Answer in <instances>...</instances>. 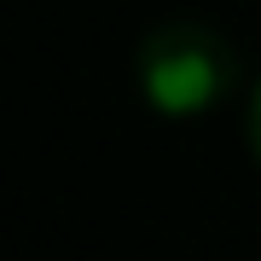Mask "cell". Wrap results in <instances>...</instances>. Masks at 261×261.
Listing matches in <instances>:
<instances>
[{
    "label": "cell",
    "instance_id": "obj_2",
    "mask_svg": "<svg viewBox=\"0 0 261 261\" xmlns=\"http://www.w3.org/2000/svg\"><path fill=\"white\" fill-rule=\"evenodd\" d=\"M244 134H250V151H255V163H261V82H255V93H250V111H244Z\"/></svg>",
    "mask_w": 261,
    "mask_h": 261
},
{
    "label": "cell",
    "instance_id": "obj_1",
    "mask_svg": "<svg viewBox=\"0 0 261 261\" xmlns=\"http://www.w3.org/2000/svg\"><path fill=\"white\" fill-rule=\"evenodd\" d=\"M134 82L157 116H174V122L209 116L238 87V53L209 23H192V18L157 23L134 47Z\"/></svg>",
    "mask_w": 261,
    "mask_h": 261
}]
</instances>
